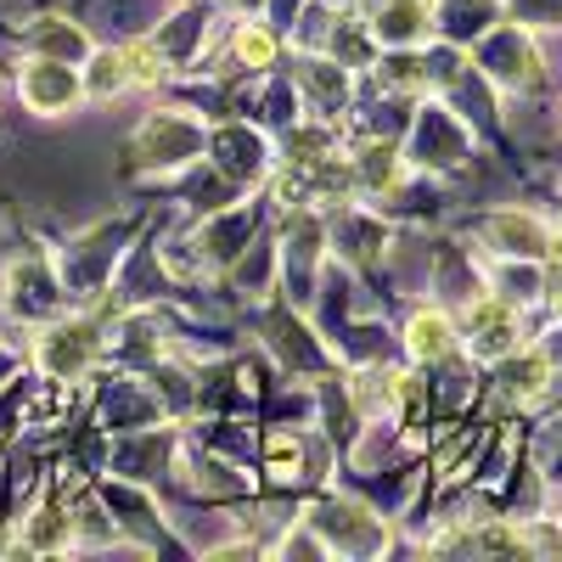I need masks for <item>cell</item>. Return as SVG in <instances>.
<instances>
[{
    "mask_svg": "<svg viewBox=\"0 0 562 562\" xmlns=\"http://www.w3.org/2000/svg\"><path fill=\"white\" fill-rule=\"evenodd\" d=\"M237 57H243L248 68H265V63L276 57V40H270L259 23H243V29H237Z\"/></svg>",
    "mask_w": 562,
    "mask_h": 562,
    "instance_id": "ba28073f",
    "label": "cell"
},
{
    "mask_svg": "<svg viewBox=\"0 0 562 562\" xmlns=\"http://www.w3.org/2000/svg\"><path fill=\"white\" fill-rule=\"evenodd\" d=\"M405 338H411V355H422V360H445V355L456 349V338H450V321H445L439 310H416Z\"/></svg>",
    "mask_w": 562,
    "mask_h": 562,
    "instance_id": "277c9868",
    "label": "cell"
},
{
    "mask_svg": "<svg viewBox=\"0 0 562 562\" xmlns=\"http://www.w3.org/2000/svg\"><path fill=\"white\" fill-rule=\"evenodd\" d=\"M490 237H495L506 254H524V259H540V254L551 248L546 225H540L535 214H495V220H490Z\"/></svg>",
    "mask_w": 562,
    "mask_h": 562,
    "instance_id": "7a4b0ae2",
    "label": "cell"
},
{
    "mask_svg": "<svg viewBox=\"0 0 562 562\" xmlns=\"http://www.w3.org/2000/svg\"><path fill=\"white\" fill-rule=\"evenodd\" d=\"M85 355H90V326H68V333H57V344H52V371H68V366H85Z\"/></svg>",
    "mask_w": 562,
    "mask_h": 562,
    "instance_id": "8992f818",
    "label": "cell"
},
{
    "mask_svg": "<svg viewBox=\"0 0 562 562\" xmlns=\"http://www.w3.org/2000/svg\"><path fill=\"white\" fill-rule=\"evenodd\" d=\"M124 68H130V79L135 85H158V74H164V63H158V52L147 40H135V45H124V57H119Z\"/></svg>",
    "mask_w": 562,
    "mask_h": 562,
    "instance_id": "52a82bcc",
    "label": "cell"
},
{
    "mask_svg": "<svg viewBox=\"0 0 562 562\" xmlns=\"http://www.w3.org/2000/svg\"><path fill=\"white\" fill-rule=\"evenodd\" d=\"M422 29H428V7H422V0H383L378 34H383L389 45H411Z\"/></svg>",
    "mask_w": 562,
    "mask_h": 562,
    "instance_id": "5b68a950",
    "label": "cell"
},
{
    "mask_svg": "<svg viewBox=\"0 0 562 562\" xmlns=\"http://www.w3.org/2000/svg\"><path fill=\"white\" fill-rule=\"evenodd\" d=\"M23 97H29L34 113H57V108H68V102L79 97V79H74L63 63H34V68L23 74Z\"/></svg>",
    "mask_w": 562,
    "mask_h": 562,
    "instance_id": "6da1fadb",
    "label": "cell"
},
{
    "mask_svg": "<svg viewBox=\"0 0 562 562\" xmlns=\"http://www.w3.org/2000/svg\"><path fill=\"white\" fill-rule=\"evenodd\" d=\"M473 333H479V355H506L512 349V333H518V315H512L506 304H495V299H484L479 310H473Z\"/></svg>",
    "mask_w": 562,
    "mask_h": 562,
    "instance_id": "3957f363",
    "label": "cell"
}]
</instances>
